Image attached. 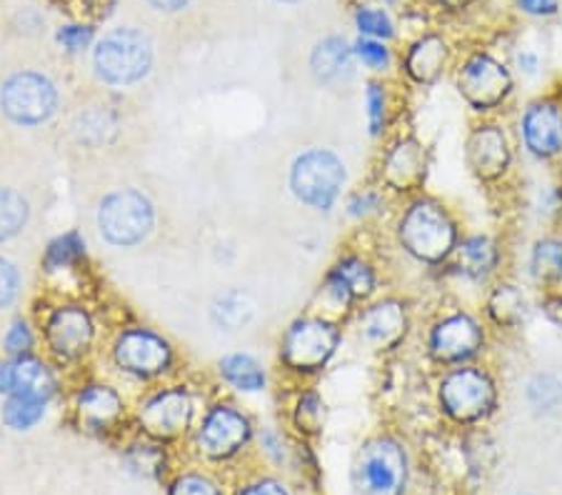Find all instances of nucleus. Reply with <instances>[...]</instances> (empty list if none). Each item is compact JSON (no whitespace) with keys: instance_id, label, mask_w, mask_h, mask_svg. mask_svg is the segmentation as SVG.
<instances>
[{"instance_id":"obj_29","label":"nucleus","mask_w":562,"mask_h":495,"mask_svg":"<svg viewBox=\"0 0 562 495\" xmlns=\"http://www.w3.org/2000/svg\"><path fill=\"white\" fill-rule=\"evenodd\" d=\"M117 413H121V398L111 389H101V385H93L83 395H80V418H83L88 426L103 428L111 423Z\"/></svg>"},{"instance_id":"obj_6","label":"nucleus","mask_w":562,"mask_h":495,"mask_svg":"<svg viewBox=\"0 0 562 495\" xmlns=\"http://www.w3.org/2000/svg\"><path fill=\"white\" fill-rule=\"evenodd\" d=\"M507 121L525 166L562 170V80L520 98Z\"/></svg>"},{"instance_id":"obj_3","label":"nucleus","mask_w":562,"mask_h":495,"mask_svg":"<svg viewBox=\"0 0 562 495\" xmlns=\"http://www.w3.org/2000/svg\"><path fill=\"white\" fill-rule=\"evenodd\" d=\"M495 333L475 301L456 299L435 311L423 328V358L435 373L477 360H493Z\"/></svg>"},{"instance_id":"obj_12","label":"nucleus","mask_w":562,"mask_h":495,"mask_svg":"<svg viewBox=\"0 0 562 495\" xmlns=\"http://www.w3.org/2000/svg\"><path fill=\"white\" fill-rule=\"evenodd\" d=\"M432 170V148L415 133H401L387 143L378 166V183L395 198L425 191Z\"/></svg>"},{"instance_id":"obj_48","label":"nucleus","mask_w":562,"mask_h":495,"mask_svg":"<svg viewBox=\"0 0 562 495\" xmlns=\"http://www.w3.org/2000/svg\"><path fill=\"white\" fill-rule=\"evenodd\" d=\"M153 8H158V11H166V13H176V11H183V8L190 3V0H148Z\"/></svg>"},{"instance_id":"obj_33","label":"nucleus","mask_w":562,"mask_h":495,"mask_svg":"<svg viewBox=\"0 0 562 495\" xmlns=\"http://www.w3.org/2000/svg\"><path fill=\"white\" fill-rule=\"evenodd\" d=\"M45 401L33 398V395H8L3 405V420L8 428L25 430L35 426L43 418Z\"/></svg>"},{"instance_id":"obj_27","label":"nucleus","mask_w":562,"mask_h":495,"mask_svg":"<svg viewBox=\"0 0 562 495\" xmlns=\"http://www.w3.org/2000/svg\"><path fill=\"white\" fill-rule=\"evenodd\" d=\"M525 408L535 418H552L562 413V373L555 368H535L520 385Z\"/></svg>"},{"instance_id":"obj_45","label":"nucleus","mask_w":562,"mask_h":495,"mask_svg":"<svg viewBox=\"0 0 562 495\" xmlns=\"http://www.w3.org/2000/svg\"><path fill=\"white\" fill-rule=\"evenodd\" d=\"M90 41H93V29H88V25H66L58 31V43L70 53L83 50Z\"/></svg>"},{"instance_id":"obj_10","label":"nucleus","mask_w":562,"mask_h":495,"mask_svg":"<svg viewBox=\"0 0 562 495\" xmlns=\"http://www.w3.org/2000/svg\"><path fill=\"white\" fill-rule=\"evenodd\" d=\"M342 323L325 313H307L290 323L280 346L288 371L303 378L321 375L342 348Z\"/></svg>"},{"instance_id":"obj_49","label":"nucleus","mask_w":562,"mask_h":495,"mask_svg":"<svg viewBox=\"0 0 562 495\" xmlns=\"http://www.w3.org/2000/svg\"><path fill=\"white\" fill-rule=\"evenodd\" d=\"M278 3H301V0H278Z\"/></svg>"},{"instance_id":"obj_38","label":"nucleus","mask_w":562,"mask_h":495,"mask_svg":"<svg viewBox=\"0 0 562 495\" xmlns=\"http://www.w3.org/2000/svg\"><path fill=\"white\" fill-rule=\"evenodd\" d=\"M507 60H510V66L515 70V76H518L520 86L522 83H538L540 76H542V70H546V60H542V56H540L538 50L528 48V45H525V48L515 50Z\"/></svg>"},{"instance_id":"obj_32","label":"nucleus","mask_w":562,"mask_h":495,"mask_svg":"<svg viewBox=\"0 0 562 495\" xmlns=\"http://www.w3.org/2000/svg\"><path fill=\"white\" fill-rule=\"evenodd\" d=\"M223 375L240 391L266 389V371L250 356H231L223 360Z\"/></svg>"},{"instance_id":"obj_26","label":"nucleus","mask_w":562,"mask_h":495,"mask_svg":"<svg viewBox=\"0 0 562 495\" xmlns=\"http://www.w3.org/2000/svg\"><path fill=\"white\" fill-rule=\"evenodd\" d=\"M190 420V398L183 391H166L140 410V423L148 434L173 438L183 434Z\"/></svg>"},{"instance_id":"obj_13","label":"nucleus","mask_w":562,"mask_h":495,"mask_svg":"<svg viewBox=\"0 0 562 495\" xmlns=\"http://www.w3.org/2000/svg\"><path fill=\"white\" fill-rule=\"evenodd\" d=\"M95 74L111 86L138 83L150 74L153 45L140 31L117 29L98 43L93 53Z\"/></svg>"},{"instance_id":"obj_44","label":"nucleus","mask_w":562,"mask_h":495,"mask_svg":"<svg viewBox=\"0 0 562 495\" xmlns=\"http://www.w3.org/2000/svg\"><path fill=\"white\" fill-rule=\"evenodd\" d=\"M31 348H33V333H31V328L25 326L23 320L13 323V328L8 330V336H5V350H8V353H11L13 358H21V356L29 353Z\"/></svg>"},{"instance_id":"obj_39","label":"nucleus","mask_w":562,"mask_h":495,"mask_svg":"<svg viewBox=\"0 0 562 495\" xmlns=\"http://www.w3.org/2000/svg\"><path fill=\"white\" fill-rule=\"evenodd\" d=\"M83 240L78 238V233H68V236L58 238L53 246L48 248V256H45V263L50 268H63V266H70L72 260H78L83 256Z\"/></svg>"},{"instance_id":"obj_11","label":"nucleus","mask_w":562,"mask_h":495,"mask_svg":"<svg viewBox=\"0 0 562 495\" xmlns=\"http://www.w3.org/2000/svg\"><path fill=\"white\" fill-rule=\"evenodd\" d=\"M380 273L378 266L362 254L340 256L325 273L321 285L323 311L330 318H348L350 313L360 311L362 305L378 299Z\"/></svg>"},{"instance_id":"obj_40","label":"nucleus","mask_w":562,"mask_h":495,"mask_svg":"<svg viewBox=\"0 0 562 495\" xmlns=\"http://www.w3.org/2000/svg\"><path fill=\"white\" fill-rule=\"evenodd\" d=\"M535 313L562 336V288L535 293Z\"/></svg>"},{"instance_id":"obj_17","label":"nucleus","mask_w":562,"mask_h":495,"mask_svg":"<svg viewBox=\"0 0 562 495\" xmlns=\"http://www.w3.org/2000/svg\"><path fill=\"white\" fill-rule=\"evenodd\" d=\"M458 56L460 53L446 33L425 31L407 43L401 58V74L411 86L428 90L452 76Z\"/></svg>"},{"instance_id":"obj_24","label":"nucleus","mask_w":562,"mask_h":495,"mask_svg":"<svg viewBox=\"0 0 562 495\" xmlns=\"http://www.w3.org/2000/svg\"><path fill=\"white\" fill-rule=\"evenodd\" d=\"M90 340H93V323H90L88 313L76 305L60 308L53 313L48 320V344L63 358H78L83 356Z\"/></svg>"},{"instance_id":"obj_41","label":"nucleus","mask_w":562,"mask_h":495,"mask_svg":"<svg viewBox=\"0 0 562 495\" xmlns=\"http://www.w3.org/2000/svg\"><path fill=\"white\" fill-rule=\"evenodd\" d=\"M513 8L530 21H552L562 11L560 0H513Z\"/></svg>"},{"instance_id":"obj_47","label":"nucleus","mask_w":562,"mask_h":495,"mask_svg":"<svg viewBox=\"0 0 562 495\" xmlns=\"http://www.w3.org/2000/svg\"><path fill=\"white\" fill-rule=\"evenodd\" d=\"M477 3V0H432V5H438L440 11H446L450 15H458V13H465L470 11Z\"/></svg>"},{"instance_id":"obj_25","label":"nucleus","mask_w":562,"mask_h":495,"mask_svg":"<svg viewBox=\"0 0 562 495\" xmlns=\"http://www.w3.org/2000/svg\"><path fill=\"white\" fill-rule=\"evenodd\" d=\"M56 389V381L41 360L21 356L11 363H0V393L3 395H33L48 401Z\"/></svg>"},{"instance_id":"obj_50","label":"nucleus","mask_w":562,"mask_h":495,"mask_svg":"<svg viewBox=\"0 0 562 495\" xmlns=\"http://www.w3.org/2000/svg\"><path fill=\"white\" fill-rule=\"evenodd\" d=\"M385 3L387 5H397V3H401V0H385Z\"/></svg>"},{"instance_id":"obj_46","label":"nucleus","mask_w":562,"mask_h":495,"mask_svg":"<svg viewBox=\"0 0 562 495\" xmlns=\"http://www.w3.org/2000/svg\"><path fill=\"white\" fill-rule=\"evenodd\" d=\"M238 495H293L283 481L276 479H262L258 483H250Z\"/></svg>"},{"instance_id":"obj_28","label":"nucleus","mask_w":562,"mask_h":495,"mask_svg":"<svg viewBox=\"0 0 562 495\" xmlns=\"http://www.w3.org/2000/svg\"><path fill=\"white\" fill-rule=\"evenodd\" d=\"M362 105H366V125L370 138H385L390 125H393V95L383 80H370L362 93Z\"/></svg>"},{"instance_id":"obj_35","label":"nucleus","mask_w":562,"mask_h":495,"mask_svg":"<svg viewBox=\"0 0 562 495\" xmlns=\"http://www.w3.org/2000/svg\"><path fill=\"white\" fill-rule=\"evenodd\" d=\"M387 191L383 185H373V188H360V191H352L346 198V213L352 221H368L383 211V205L387 203Z\"/></svg>"},{"instance_id":"obj_36","label":"nucleus","mask_w":562,"mask_h":495,"mask_svg":"<svg viewBox=\"0 0 562 495\" xmlns=\"http://www.w3.org/2000/svg\"><path fill=\"white\" fill-rule=\"evenodd\" d=\"M295 423L297 430L303 436H317L323 430L325 423V403L323 395L317 391H305L297 401V410H295Z\"/></svg>"},{"instance_id":"obj_8","label":"nucleus","mask_w":562,"mask_h":495,"mask_svg":"<svg viewBox=\"0 0 562 495\" xmlns=\"http://www.w3.org/2000/svg\"><path fill=\"white\" fill-rule=\"evenodd\" d=\"M411 450L397 436L380 434L360 446L352 463L356 495H405L411 488Z\"/></svg>"},{"instance_id":"obj_2","label":"nucleus","mask_w":562,"mask_h":495,"mask_svg":"<svg viewBox=\"0 0 562 495\" xmlns=\"http://www.w3.org/2000/svg\"><path fill=\"white\" fill-rule=\"evenodd\" d=\"M432 403L448 428L477 434L503 413L505 381L493 360L446 368L432 378Z\"/></svg>"},{"instance_id":"obj_15","label":"nucleus","mask_w":562,"mask_h":495,"mask_svg":"<svg viewBox=\"0 0 562 495\" xmlns=\"http://www.w3.org/2000/svg\"><path fill=\"white\" fill-rule=\"evenodd\" d=\"M358 338L378 353L401 348L413 333V305L397 295H380L356 315Z\"/></svg>"},{"instance_id":"obj_5","label":"nucleus","mask_w":562,"mask_h":495,"mask_svg":"<svg viewBox=\"0 0 562 495\" xmlns=\"http://www.w3.org/2000/svg\"><path fill=\"white\" fill-rule=\"evenodd\" d=\"M450 78L470 119H507L520 101L522 86L510 60L487 45L462 50Z\"/></svg>"},{"instance_id":"obj_51","label":"nucleus","mask_w":562,"mask_h":495,"mask_svg":"<svg viewBox=\"0 0 562 495\" xmlns=\"http://www.w3.org/2000/svg\"><path fill=\"white\" fill-rule=\"evenodd\" d=\"M513 495H535V493H513Z\"/></svg>"},{"instance_id":"obj_30","label":"nucleus","mask_w":562,"mask_h":495,"mask_svg":"<svg viewBox=\"0 0 562 495\" xmlns=\"http://www.w3.org/2000/svg\"><path fill=\"white\" fill-rule=\"evenodd\" d=\"M29 201L15 188H0V243L15 238L29 223Z\"/></svg>"},{"instance_id":"obj_20","label":"nucleus","mask_w":562,"mask_h":495,"mask_svg":"<svg viewBox=\"0 0 562 495\" xmlns=\"http://www.w3.org/2000/svg\"><path fill=\"white\" fill-rule=\"evenodd\" d=\"M518 203L532 230L562 228V170H535L520 180Z\"/></svg>"},{"instance_id":"obj_19","label":"nucleus","mask_w":562,"mask_h":495,"mask_svg":"<svg viewBox=\"0 0 562 495\" xmlns=\"http://www.w3.org/2000/svg\"><path fill=\"white\" fill-rule=\"evenodd\" d=\"M518 275L535 293L562 288V228L530 233L522 246Z\"/></svg>"},{"instance_id":"obj_43","label":"nucleus","mask_w":562,"mask_h":495,"mask_svg":"<svg viewBox=\"0 0 562 495\" xmlns=\"http://www.w3.org/2000/svg\"><path fill=\"white\" fill-rule=\"evenodd\" d=\"M170 495H223L217 491V485L213 481L203 479V475H183V479H178L173 483V488H170Z\"/></svg>"},{"instance_id":"obj_18","label":"nucleus","mask_w":562,"mask_h":495,"mask_svg":"<svg viewBox=\"0 0 562 495\" xmlns=\"http://www.w3.org/2000/svg\"><path fill=\"white\" fill-rule=\"evenodd\" d=\"M156 213L148 198L138 191L111 193L98 213V225L108 243L113 246H135L153 230Z\"/></svg>"},{"instance_id":"obj_34","label":"nucleus","mask_w":562,"mask_h":495,"mask_svg":"<svg viewBox=\"0 0 562 495\" xmlns=\"http://www.w3.org/2000/svg\"><path fill=\"white\" fill-rule=\"evenodd\" d=\"M356 29L362 38H375L390 43L395 38V21L390 18L385 8L362 5L356 11Z\"/></svg>"},{"instance_id":"obj_37","label":"nucleus","mask_w":562,"mask_h":495,"mask_svg":"<svg viewBox=\"0 0 562 495\" xmlns=\"http://www.w3.org/2000/svg\"><path fill=\"white\" fill-rule=\"evenodd\" d=\"M213 315H215V320L221 323V326L233 330V328L246 326V323L250 320L252 305L248 301V295L228 293V295H223V299L215 303Z\"/></svg>"},{"instance_id":"obj_9","label":"nucleus","mask_w":562,"mask_h":495,"mask_svg":"<svg viewBox=\"0 0 562 495\" xmlns=\"http://www.w3.org/2000/svg\"><path fill=\"white\" fill-rule=\"evenodd\" d=\"M290 193L295 201L315 213L338 209L348 185V166L340 153L325 146H313L297 153L288 173Z\"/></svg>"},{"instance_id":"obj_22","label":"nucleus","mask_w":562,"mask_h":495,"mask_svg":"<svg viewBox=\"0 0 562 495\" xmlns=\"http://www.w3.org/2000/svg\"><path fill=\"white\" fill-rule=\"evenodd\" d=\"M356 53L342 35H325L311 53V74L325 88H342L356 78Z\"/></svg>"},{"instance_id":"obj_16","label":"nucleus","mask_w":562,"mask_h":495,"mask_svg":"<svg viewBox=\"0 0 562 495\" xmlns=\"http://www.w3.org/2000/svg\"><path fill=\"white\" fill-rule=\"evenodd\" d=\"M58 90L43 74L21 70L0 86V111L18 125H41L56 113Z\"/></svg>"},{"instance_id":"obj_1","label":"nucleus","mask_w":562,"mask_h":495,"mask_svg":"<svg viewBox=\"0 0 562 495\" xmlns=\"http://www.w3.org/2000/svg\"><path fill=\"white\" fill-rule=\"evenodd\" d=\"M465 221L446 198L423 191L405 198L395 215V243L401 254L432 275L446 273L465 233Z\"/></svg>"},{"instance_id":"obj_14","label":"nucleus","mask_w":562,"mask_h":495,"mask_svg":"<svg viewBox=\"0 0 562 495\" xmlns=\"http://www.w3.org/2000/svg\"><path fill=\"white\" fill-rule=\"evenodd\" d=\"M477 308L497 340L518 336L535 315V291L518 273H510L480 295Z\"/></svg>"},{"instance_id":"obj_4","label":"nucleus","mask_w":562,"mask_h":495,"mask_svg":"<svg viewBox=\"0 0 562 495\" xmlns=\"http://www.w3.org/2000/svg\"><path fill=\"white\" fill-rule=\"evenodd\" d=\"M462 166L473 183L493 198H515L522 156L507 119H470L462 135Z\"/></svg>"},{"instance_id":"obj_7","label":"nucleus","mask_w":562,"mask_h":495,"mask_svg":"<svg viewBox=\"0 0 562 495\" xmlns=\"http://www.w3.org/2000/svg\"><path fill=\"white\" fill-rule=\"evenodd\" d=\"M515 248L503 230L465 228L442 281L462 288V295H473L477 303L487 288L515 273Z\"/></svg>"},{"instance_id":"obj_21","label":"nucleus","mask_w":562,"mask_h":495,"mask_svg":"<svg viewBox=\"0 0 562 495\" xmlns=\"http://www.w3.org/2000/svg\"><path fill=\"white\" fill-rule=\"evenodd\" d=\"M115 360L125 371L138 375H156L170 363V348L162 338L150 330L123 333L115 346Z\"/></svg>"},{"instance_id":"obj_23","label":"nucleus","mask_w":562,"mask_h":495,"mask_svg":"<svg viewBox=\"0 0 562 495\" xmlns=\"http://www.w3.org/2000/svg\"><path fill=\"white\" fill-rule=\"evenodd\" d=\"M201 448L211 458H228L250 440V423L233 408H215L211 416L203 420L201 428Z\"/></svg>"},{"instance_id":"obj_31","label":"nucleus","mask_w":562,"mask_h":495,"mask_svg":"<svg viewBox=\"0 0 562 495\" xmlns=\"http://www.w3.org/2000/svg\"><path fill=\"white\" fill-rule=\"evenodd\" d=\"M352 53H356L358 66L370 70L373 76H385L395 66V53L385 41L362 38V35H358V41L352 43Z\"/></svg>"},{"instance_id":"obj_42","label":"nucleus","mask_w":562,"mask_h":495,"mask_svg":"<svg viewBox=\"0 0 562 495\" xmlns=\"http://www.w3.org/2000/svg\"><path fill=\"white\" fill-rule=\"evenodd\" d=\"M18 288H21V275L11 260L0 258V311L8 308L15 301Z\"/></svg>"}]
</instances>
